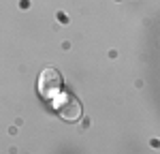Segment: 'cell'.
Instances as JSON below:
<instances>
[{
  "label": "cell",
  "mask_w": 160,
  "mask_h": 154,
  "mask_svg": "<svg viewBox=\"0 0 160 154\" xmlns=\"http://www.w3.org/2000/svg\"><path fill=\"white\" fill-rule=\"evenodd\" d=\"M62 92V75L56 71V69H45L41 75H38V94L43 99H56L58 94Z\"/></svg>",
  "instance_id": "obj_1"
},
{
  "label": "cell",
  "mask_w": 160,
  "mask_h": 154,
  "mask_svg": "<svg viewBox=\"0 0 160 154\" xmlns=\"http://www.w3.org/2000/svg\"><path fill=\"white\" fill-rule=\"evenodd\" d=\"M56 109H58L60 118H64L66 122L79 120V118H81V111H83L79 99L73 96V94H68V92H60V94L56 96Z\"/></svg>",
  "instance_id": "obj_2"
}]
</instances>
